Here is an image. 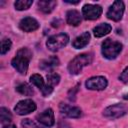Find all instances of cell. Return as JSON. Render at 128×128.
<instances>
[{"mask_svg":"<svg viewBox=\"0 0 128 128\" xmlns=\"http://www.w3.org/2000/svg\"><path fill=\"white\" fill-rule=\"evenodd\" d=\"M119 79L123 82V83H128V67H126L123 72L120 74L119 76Z\"/></svg>","mask_w":128,"mask_h":128,"instance_id":"d4e9b609","label":"cell"},{"mask_svg":"<svg viewBox=\"0 0 128 128\" xmlns=\"http://www.w3.org/2000/svg\"><path fill=\"white\" fill-rule=\"evenodd\" d=\"M3 128H16V126L13 124V123H8V124H5L2 126Z\"/></svg>","mask_w":128,"mask_h":128,"instance_id":"83f0119b","label":"cell"},{"mask_svg":"<svg viewBox=\"0 0 128 128\" xmlns=\"http://www.w3.org/2000/svg\"><path fill=\"white\" fill-rule=\"evenodd\" d=\"M36 108L37 106L34 101H32L31 99H25V100L19 101L16 104V106L14 107V111L18 115H26L35 111Z\"/></svg>","mask_w":128,"mask_h":128,"instance_id":"ba28073f","label":"cell"},{"mask_svg":"<svg viewBox=\"0 0 128 128\" xmlns=\"http://www.w3.org/2000/svg\"><path fill=\"white\" fill-rule=\"evenodd\" d=\"M59 65V59L56 56H51L47 59H44L40 62V68L42 70H52L54 67Z\"/></svg>","mask_w":128,"mask_h":128,"instance_id":"9a60e30c","label":"cell"},{"mask_svg":"<svg viewBox=\"0 0 128 128\" xmlns=\"http://www.w3.org/2000/svg\"><path fill=\"white\" fill-rule=\"evenodd\" d=\"M11 119H12V115H11L10 111L4 107H1L0 108V120H1L2 126L5 124H8V123H12Z\"/></svg>","mask_w":128,"mask_h":128,"instance_id":"ffe728a7","label":"cell"},{"mask_svg":"<svg viewBox=\"0 0 128 128\" xmlns=\"http://www.w3.org/2000/svg\"><path fill=\"white\" fill-rule=\"evenodd\" d=\"M68 42H69V36L65 33H60V34L49 37L46 42V46L49 50L55 52L65 47L68 44Z\"/></svg>","mask_w":128,"mask_h":128,"instance_id":"277c9868","label":"cell"},{"mask_svg":"<svg viewBox=\"0 0 128 128\" xmlns=\"http://www.w3.org/2000/svg\"><path fill=\"white\" fill-rule=\"evenodd\" d=\"M59 81H60V76L57 73H50L47 75V83L52 88L56 86L59 83Z\"/></svg>","mask_w":128,"mask_h":128,"instance_id":"7402d4cb","label":"cell"},{"mask_svg":"<svg viewBox=\"0 0 128 128\" xmlns=\"http://www.w3.org/2000/svg\"><path fill=\"white\" fill-rule=\"evenodd\" d=\"M30 81L33 85H35L36 87L39 88V90L41 91V93L43 94V96H48L52 93L53 88L49 85H46L44 83V80L42 78V76H40L39 74H33L30 77Z\"/></svg>","mask_w":128,"mask_h":128,"instance_id":"30bf717a","label":"cell"},{"mask_svg":"<svg viewBox=\"0 0 128 128\" xmlns=\"http://www.w3.org/2000/svg\"><path fill=\"white\" fill-rule=\"evenodd\" d=\"M37 121L46 126V127H52L55 123V120H54V112L51 108H48L46 109L45 111H43L42 113L38 114L37 117H36Z\"/></svg>","mask_w":128,"mask_h":128,"instance_id":"8fae6325","label":"cell"},{"mask_svg":"<svg viewBox=\"0 0 128 128\" xmlns=\"http://www.w3.org/2000/svg\"><path fill=\"white\" fill-rule=\"evenodd\" d=\"M59 109L63 115H65L69 118H79L82 114L80 108L75 107V106H71V105H68L65 103H61L59 105Z\"/></svg>","mask_w":128,"mask_h":128,"instance_id":"4fadbf2b","label":"cell"},{"mask_svg":"<svg viewBox=\"0 0 128 128\" xmlns=\"http://www.w3.org/2000/svg\"><path fill=\"white\" fill-rule=\"evenodd\" d=\"M16 91L22 95H26V96H32L34 94V90L33 88L27 84V83H21L16 87Z\"/></svg>","mask_w":128,"mask_h":128,"instance_id":"d6986e66","label":"cell"},{"mask_svg":"<svg viewBox=\"0 0 128 128\" xmlns=\"http://www.w3.org/2000/svg\"><path fill=\"white\" fill-rule=\"evenodd\" d=\"M93 61V54L92 53H82L77 55L73 58L68 64V71L72 75H76L81 72V70L91 64Z\"/></svg>","mask_w":128,"mask_h":128,"instance_id":"7a4b0ae2","label":"cell"},{"mask_svg":"<svg viewBox=\"0 0 128 128\" xmlns=\"http://www.w3.org/2000/svg\"><path fill=\"white\" fill-rule=\"evenodd\" d=\"M19 28L24 32H32L39 28V23L32 17H25L20 21Z\"/></svg>","mask_w":128,"mask_h":128,"instance_id":"7c38bea8","label":"cell"},{"mask_svg":"<svg viewBox=\"0 0 128 128\" xmlns=\"http://www.w3.org/2000/svg\"><path fill=\"white\" fill-rule=\"evenodd\" d=\"M21 125L23 128H40L35 122H33L30 119H24L21 122Z\"/></svg>","mask_w":128,"mask_h":128,"instance_id":"cb8c5ba5","label":"cell"},{"mask_svg":"<svg viewBox=\"0 0 128 128\" xmlns=\"http://www.w3.org/2000/svg\"><path fill=\"white\" fill-rule=\"evenodd\" d=\"M57 128H71V126H70V124H69L68 122H66V121H64V120H60V121L58 122Z\"/></svg>","mask_w":128,"mask_h":128,"instance_id":"484cf974","label":"cell"},{"mask_svg":"<svg viewBox=\"0 0 128 128\" xmlns=\"http://www.w3.org/2000/svg\"><path fill=\"white\" fill-rule=\"evenodd\" d=\"M107 79L103 76H94L87 79L85 85L87 89L90 90H103L107 87Z\"/></svg>","mask_w":128,"mask_h":128,"instance_id":"9c48e42d","label":"cell"},{"mask_svg":"<svg viewBox=\"0 0 128 128\" xmlns=\"http://www.w3.org/2000/svg\"><path fill=\"white\" fill-rule=\"evenodd\" d=\"M102 14V7L100 5L86 4L82 8V15L86 20H95Z\"/></svg>","mask_w":128,"mask_h":128,"instance_id":"52a82bcc","label":"cell"},{"mask_svg":"<svg viewBox=\"0 0 128 128\" xmlns=\"http://www.w3.org/2000/svg\"><path fill=\"white\" fill-rule=\"evenodd\" d=\"M31 58L32 52L28 48L24 47L17 51L16 56L11 61V64L17 70V72H19L20 74H26Z\"/></svg>","mask_w":128,"mask_h":128,"instance_id":"6da1fadb","label":"cell"},{"mask_svg":"<svg viewBox=\"0 0 128 128\" xmlns=\"http://www.w3.org/2000/svg\"><path fill=\"white\" fill-rule=\"evenodd\" d=\"M112 30V27L110 24L108 23H102L96 27L93 28V33H94V36L95 37H103L105 35H107L108 33H110V31Z\"/></svg>","mask_w":128,"mask_h":128,"instance_id":"ac0fdd59","label":"cell"},{"mask_svg":"<svg viewBox=\"0 0 128 128\" xmlns=\"http://www.w3.org/2000/svg\"><path fill=\"white\" fill-rule=\"evenodd\" d=\"M11 45H12V43H11L10 39H8V38H4V39L1 41V48H0V52H1V54H2V55L6 54V53L10 50Z\"/></svg>","mask_w":128,"mask_h":128,"instance_id":"603a6c76","label":"cell"},{"mask_svg":"<svg viewBox=\"0 0 128 128\" xmlns=\"http://www.w3.org/2000/svg\"><path fill=\"white\" fill-rule=\"evenodd\" d=\"M33 1L32 0H18L14 3V6L17 10L22 11V10H27L31 5Z\"/></svg>","mask_w":128,"mask_h":128,"instance_id":"44dd1931","label":"cell"},{"mask_svg":"<svg viewBox=\"0 0 128 128\" xmlns=\"http://www.w3.org/2000/svg\"><path fill=\"white\" fill-rule=\"evenodd\" d=\"M77 87H78V86H76V87L72 88V90H70V92H69V94H68L70 100H75V93H76V91L78 90Z\"/></svg>","mask_w":128,"mask_h":128,"instance_id":"4316f807","label":"cell"},{"mask_svg":"<svg viewBox=\"0 0 128 128\" xmlns=\"http://www.w3.org/2000/svg\"><path fill=\"white\" fill-rule=\"evenodd\" d=\"M90 41V33L89 32H84L80 36L76 37L74 41L72 42V46L76 49H81L84 48Z\"/></svg>","mask_w":128,"mask_h":128,"instance_id":"5bb4252c","label":"cell"},{"mask_svg":"<svg viewBox=\"0 0 128 128\" xmlns=\"http://www.w3.org/2000/svg\"><path fill=\"white\" fill-rule=\"evenodd\" d=\"M57 5V1L54 0H41L38 2V8L41 10L43 13H50L54 10V8Z\"/></svg>","mask_w":128,"mask_h":128,"instance_id":"2e32d148","label":"cell"},{"mask_svg":"<svg viewBox=\"0 0 128 128\" xmlns=\"http://www.w3.org/2000/svg\"><path fill=\"white\" fill-rule=\"evenodd\" d=\"M124 9H125L124 2L120 1V0H116L110 6L106 15L109 19H111L113 21H120L122 19V16H123Z\"/></svg>","mask_w":128,"mask_h":128,"instance_id":"8992f818","label":"cell"},{"mask_svg":"<svg viewBox=\"0 0 128 128\" xmlns=\"http://www.w3.org/2000/svg\"><path fill=\"white\" fill-rule=\"evenodd\" d=\"M127 112H128V107L125 104L117 103L105 108L103 111V116L110 119H116L124 116Z\"/></svg>","mask_w":128,"mask_h":128,"instance_id":"5b68a950","label":"cell"},{"mask_svg":"<svg viewBox=\"0 0 128 128\" xmlns=\"http://www.w3.org/2000/svg\"><path fill=\"white\" fill-rule=\"evenodd\" d=\"M102 54L107 59H115L122 50V44L118 41H114L110 38L105 39L101 46Z\"/></svg>","mask_w":128,"mask_h":128,"instance_id":"3957f363","label":"cell"},{"mask_svg":"<svg viewBox=\"0 0 128 128\" xmlns=\"http://www.w3.org/2000/svg\"><path fill=\"white\" fill-rule=\"evenodd\" d=\"M124 99H128V94H126V95L124 96Z\"/></svg>","mask_w":128,"mask_h":128,"instance_id":"f1b7e54d","label":"cell"},{"mask_svg":"<svg viewBox=\"0 0 128 128\" xmlns=\"http://www.w3.org/2000/svg\"><path fill=\"white\" fill-rule=\"evenodd\" d=\"M66 21L69 25L77 26L81 22V15L77 10H69L66 13Z\"/></svg>","mask_w":128,"mask_h":128,"instance_id":"e0dca14e","label":"cell"}]
</instances>
